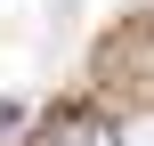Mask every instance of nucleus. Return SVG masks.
<instances>
[{
    "instance_id": "1",
    "label": "nucleus",
    "mask_w": 154,
    "mask_h": 146,
    "mask_svg": "<svg viewBox=\"0 0 154 146\" xmlns=\"http://www.w3.org/2000/svg\"><path fill=\"white\" fill-rule=\"evenodd\" d=\"M49 146H122V138H114L106 114H65V122L49 130Z\"/></svg>"
}]
</instances>
